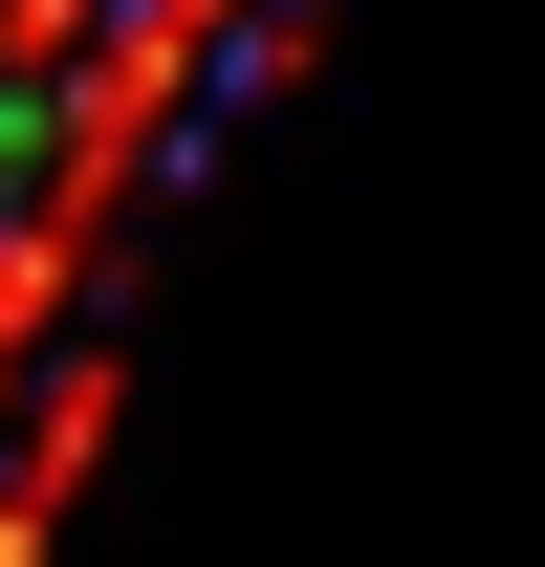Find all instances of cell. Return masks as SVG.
<instances>
[{"label": "cell", "instance_id": "obj_1", "mask_svg": "<svg viewBox=\"0 0 545 567\" xmlns=\"http://www.w3.org/2000/svg\"><path fill=\"white\" fill-rule=\"evenodd\" d=\"M110 415H132V350L88 328V350L22 393V436H0V567H44V546H66V502H88V458H110Z\"/></svg>", "mask_w": 545, "mask_h": 567}, {"label": "cell", "instance_id": "obj_2", "mask_svg": "<svg viewBox=\"0 0 545 567\" xmlns=\"http://www.w3.org/2000/svg\"><path fill=\"white\" fill-rule=\"evenodd\" d=\"M88 262H110L88 197H0V436H22V393L88 350Z\"/></svg>", "mask_w": 545, "mask_h": 567}]
</instances>
